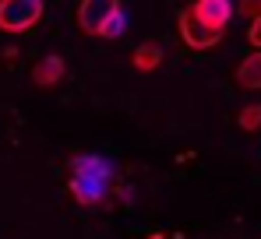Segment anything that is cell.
Masks as SVG:
<instances>
[{
	"label": "cell",
	"mask_w": 261,
	"mask_h": 239,
	"mask_svg": "<svg viewBox=\"0 0 261 239\" xmlns=\"http://www.w3.org/2000/svg\"><path fill=\"white\" fill-rule=\"evenodd\" d=\"M120 32H124V11H117V14L102 25V39H117Z\"/></svg>",
	"instance_id": "obj_9"
},
{
	"label": "cell",
	"mask_w": 261,
	"mask_h": 239,
	"mask_svg": "<svg viewBox=\"0 0 261 239\" xmlns=\"http://www.w3.org/2000/svg\"><path fill=\"white\" fill-rule=\"evenodd\" d=\"M67 74V64H64V56H57V53H49L43 56L36 67H32V84L36 88H53V84H60Z\"/></svg>",
	"instance_id": "obj_5"
},
{
	"label": "cell",
	"mask_w": 261,
	"mask_h": 239,
	"mask_svg": "<svg viewBox=\"0 0 261 239\" xmlns=\"http://www.w3.org/2000/svg\"><path fill=\"white\" fill-rule=\"evenodd\" d=\"M120 11V0H82L78 4V28L85 36H102V25Z\"/></svg>",
	"instance_id": "obj_3"
},
{
	"label": "cell",
	"mask_w": 261,
	"mask_h": 239,
	"mask_svg": "<svg viewBox=\"0 0 261 239\" xmlns=\"http://www.w3.org/2000/svg\"><path fill=\"white\" fill-rule=\"evenodd\" d=\"M247 42H251L254 49H261V14H258V18H251V28H247Z\"/></svg>",
	"instance_id": "obj_10"
},
{
	"label": "cell",
	"mask_w": 261,
	"mask_h": 239,
	"mask_svg": "<svg viewBox=\"0 0 261 239\" xmlns=\"http://www.w3.org/2000/svg\"><path fill=\"white\" fill-rule=\"evenodd\" d=\"M176 28H180V39L187 42L191 49H212V46L222 42V32H219V28H208L205 21H198L191 7H184V11H180Z\"/></svg>",
	"instance_id": "obj_2"
},
{
	"label": "cell",
	"mask_w": 261,
	"mask_h": 239,
	"mask_svg": "<svg viewBox=\"0 0 261 239\" xmlns=\"http://www.w3.org/2000/svg\"><path fill=\"white\" fill-rule=\"evenodd\" d=\"M191 11H194L198 21H205L208 28H219V32H222V28L229 25V18H233V4H229V0H194Z\"/></svg>",
	"instance_id": "obj_4"
},
{
	"label": "cell",
	"mask_w": 261,
	"mask_h": 239,
	"mask_svg": "<svg viewBox=\"0 0 261 239\" xmlns=\"http://www.w3.org/2000/svg\"><path fill=\"white\" fill-rule=\"evenodd\" d=\"M244 18H258L261 14V0H240V7H237Z\"/></svg>",
	"instance_id": "obj_11"
},
{
	"label": "cell",
	"mask_w": 261,
	"mask_h": 239,
	"mask_svg": "<svg viewBox=\"0 0 261 239\" xmlns=\"http://www.w3.org/2000/svg\"><path fill=\"white\" fill-rule=\"evenodd\" d=\"M237 127L240 130H258L261 127V106H244L237 113Z\"/></svg>",
	"instance_id": "obj_8"
},
{
	"label": "cell",
	"mask_w": 261,
	"mask_h": 239,
	"mask_svg": "<svg viewBox=\"0 0 261 239\" xmlns=\"http://www.w3.org/2000/svg\"><path fill=\"white\" fill-rule=\"evenodd\" d=\"M43 0H0V32H29L43 21Z\"/></svg>",
	"instance_id": "obj_1"
},
{
	"label": "cell",
	"mask_w": 261,
	"mask_h": 239,
	"mask_svg": "<svg viewBox=\"0 0 261 239\" xmlns=\"http://www.w3.org/2000/svg\"><path fill=\"white\" fill-rule=\"evenodd\" d=\"M130 64H134V71L152 74V71L163 64V46H159V42H145V46H138V49L130 53Z\"/></svg>",
	"instance_id": "obj_7"
},
{
	"label": "cell",
	"mask_w": 261,
	"mask_h": 239,
	"mask_svg": "<svg viewBox=\"0 0 261 239\" xmlns=\"http://www.w3.org/2000/svg\"><path fill=\"white\" fill-rule=\"evenodd\" d=\"M237 88H244V92H261V49L240 60V67H237Z\"/></svg>",
	"instance_id": "obj_6"
}]
</instances>
